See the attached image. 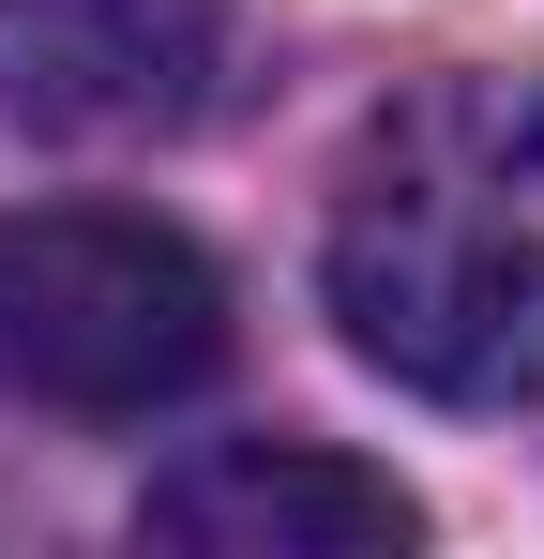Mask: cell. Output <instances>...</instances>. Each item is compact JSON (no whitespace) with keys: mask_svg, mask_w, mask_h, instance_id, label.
<instances>
[{"mask_svg":"<svg viewBox=\"0 0 544 559\" xmlns=\"http://www.w3.org/2000/svg\"><path fill=\"white\" fill-rule=\"evenodd\" d=\"M137 530L181 559H393L424 545V499L333 439H212L137 499Z\"/></svg>","mask_w":544,"mask_h":559,"instance_id":"obj_4","label":"cell"},{"mask_svg":"<svg viewBox=\"0 0 544 559\" xmlns=\"http://www.w3.org/2000/svg\"><path fill=\"white\" fill-rule=\"evenodd\" d=\"M212 364H227V273L167 212H106V197L0 212V393L76 424H152Z\"/></svg>","mask_w":544,"mask_h":559,"instance_id":"obj_2","label":"cell"},{"mask_svg":"<svg viewBox=\"0 0 544 559\" xmlns=\"http://www.w3.org/2000/svg\"><path fill=\"white\" fill-rule=\"evenodd\" d=\"M227 92V0H0L15 136H181Z\"/></svg>","mask_w":544,"mask_h":559,"instance_id":"obj_3","label":"cell"},{"mask_svg":"<svg viewBox=\"0 0 544 559\" xmlns=\"http://www.w3.org/2000/svg\"><path fill=\"white\" fill-rule=\"evenodd\" d=\"M333 318L439 408L544 393V76H424L333 182Z\"/></svg>","mask_w":544,"mask_h":559,"instance_id":"obj_1","label":"cell"}]
</instances>
